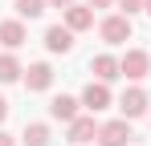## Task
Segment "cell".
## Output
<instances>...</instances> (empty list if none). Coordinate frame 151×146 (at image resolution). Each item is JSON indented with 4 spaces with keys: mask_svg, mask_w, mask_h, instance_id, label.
I'll return each instance as SVG.
<instances>
[{
    "mask_svg": "<svg viewBox=\"0 0 151 146\" xmlns=\"http://www.w3.org/2000/svg\"><path fill=\"white\" fill-rule=\"evenodd\" d=\"M123 110H127V114H139V110H143V94H131L123 101Z\"/></svg>",
    "mask_w": 151,
    "mask_h": 146,
    "instance_id": "52a82bcc",
    "label": "cell"
},
{
    "mask_svg": "<svg viewBox=\"0 0 151 146\" xmlns=\"http://www.w3.org/2000/svg\"><path fill=\"white\" fill-rule=\"evenodd\" d=\"M53 114H57V118H70V114H74V101H70V97H57V101H53Z\"/></svg>",
    "mask_w": 151,
    "mask_h": 146,
    "instance_id": "277c9868",
    "label": "cell"
},
{
    "mask_svg": "<svg viewBox=\"0 0 151 146\" xmlns=\"http://www.w3.org/2000/svg\"><path fill=\"white\" fill-rule=\"evenodd\" d=\"M45 81H49V69H45V65H37V69H33V77H29V85H37V89H41Z\"/></svg>",
    "mask_w": 151,
    "mask_h": 146,
    "instance_id": "8992f818",
    "label": "cell"
},
{
    "mask_svg": "<svg viewBox=\"0 0 151 146\" xmlns=\"http://www.w3.org/2000/svg\"><path fill=\"white\" fill-rule=\"evenodd\" d=\"M49 49H70V33L53 28V33H49Z\"/></svg>",
    "mask_w": 151,
    "mask_h": 146,
    "instance_id": "3957f363",
    "label": "cell"
},
{
    "mask_svg": "<svg viewBox=\"0 0 151 146\" xmlns=\"http://www.w3.org/2000/svg\"><path fill=\"white\" fill-rule=\"evenodd\" d=\"M0 146H8V142H4V138H0Z\"/></svg>",
    "mask_w": 151,
    "mask_h": 146,
    "instance_id": "e0dca14e",
    "label": "cell"
},
{
    "mask_svg": "<svg viewBox=\"0 0 151 146\" xmlns=\"http://www.w3.org/2000/svg\"><path fill=\"white\" fill-rule=\"evenodd\" d=\"M0 37H4L8 45H17V41H21V28H17V24H4V28H0Z\"/></svg>",
    "mask_w": 151,
    "mask_h": 146,
    "instance_id": "ba28073f",
    "label": "cell"
},
{
    "mask_svg": "<svg viewBox=\"0 0 151 146\" xmlns=\"http://www.w3.org/2000/svg\"><path fill=\"white\" fill-rule=\"evenodd\" d=\"M106 37H110V41L127 37V21H110V24H106Z\"/></svg>",
    "mask_w": 151,
    "mask_h": 146,
    "instance_id": "5b68a950",
    "label": "cell"
},
{
    "mask_svg": "<svg viewBox=\"0 0 151 146\" xmlns=\"http://www.w3.org/2000/svg\"><path fill=\"white\" fill-rule=\"evenodd\" d=\"M0 114H4V101H0Z\"/></svg>",
    "mask_w": 151,
    "mask_h": 146,
    "instance_id": "2e32d148",
    "label": "cell"
},
{
    "mask_svg": "<svg viewBox=\"0 0 151 146\" xmlns=\"http://www.w3.org/2000/svg\"><path fill=\"white\" fill-rule=\"evenodd\" d=\"M127 69L139 73V69H143V57H139V53H131V57H127Z\"/></svg>",
    "mask_w": 151,
    "mask_h": 146,
    "instance_id": "30bf717a",
    "label": "cell"
},
{
    "mask_svg": "<svg viewBox=\"0 0 151 146\" xmlns=\"http://www.w3.org/2000/svg\"><path fill=\"white\" fill-rule=\"evenodd\" d=\"M86 101H90L94 110H102V106H106V89H102V85H90V89H86Z\"/></svg>",
    "mask_w": 151,
    "mask_h": 146,
    "instance_id": "7a4b0ae2",
    "label": "cell"
},
{
    "mask_svg": "<svg viewBox=\"0 0 151 146\" xmlns=\"http://www.w3.org/2000/svg\"><path fill=\"white\" fill-rule=\"evenodd\" d=\"M70 21H74V24H86V21H90V12H86V8H74V12H70Z\"/></svg>",
    "mask_w": 151,
    "mask_h": 146,
    "instance_id": "5bb4252c",
    "label": "cell"
},
{
    "mask_svg": "<svg viewBox=\"0 0 151 146\" xmlns=\"http://www.w3.org/2000/svg\"><path fill=\"white\" fill-rule=\"evenodd\" d=\"M98 73H102V77H114V61H106V57H102V61H98Z\"/></svg>",
    "mask_w": 151,
    "mask_h": 146,
    "instance_id": "9a60e30c",
    "label": "cell"
},
{
    "mask_svg": "<svg viewBox=\"0 0 151 146\" xmlns=\"http://www.w3.org/2000/svg\"><path fill=\"white\" fill-rule=\"evenodd\" d=\"M29 142L41 146V142H45V130H41V126H33V130H29Z\"/></svg>",
    "mask_w": 151,
    "mask_h": 146,
    "instance_id": "8fae6325",
    "label": "cell"
},
{
    "mask_svg": "<svg viewBox=\"0 0 151 146\" xmlns=\"http://www.w3.org/2000/svg\"><path fill=\"white\" fill-rule=\"evenodd\" d=\"M21 12H25V16H37V12H41V0H21Z\"/></svg>",
    "mask_w": 151,
    "mask_h": 146,
    "instance_id": "9c48e42d",
    "label": "cell"
},
{
    "mask_svg": "<svg viewBox=\"0 0 151 146\" xmlns=\"http://www.w3.org/2000/svg\"><path fill=\"white\" fill-rule=\"evenodd\" d=\"M90 130H94L90 122H78V126H74V138H90Z\"/></svg>",
    "mask_w": 151,
    "mask_h": 146,
    "instance_id": "7c38bea8",
    "label": "cell"
},
{
    "mask_svg": "<svg viewBox=\"0 0 151 146\" xmlns=\"http://www.w3.org/2000/svg\"><path fill=\"white\" fill-rule=\"evenodd\" d=\"M131 134H127V126H106V134H102V142L106 146H123Z\"/></svg>",
    "mask_w": 151,
    "mask_h": 146,
    "instance_id": "6da1fadb",
    "label": "cell"
},
{
    "mask_svg": "<svg viewBox=\"0 0 151 146\" xmlns=\"http://www.w3.org/2000/svg\"><path fill=\"white\" fill-rule=\"evenodd\" d=\"M0 77H17V65H12V61H8V57H4V61H0Z\"/></svg>",
    "mask_w": 151,
    "mask_h": 146,
    "instance_id": "4fadbf2b",
    "label": "cell"
}]
</instances>
